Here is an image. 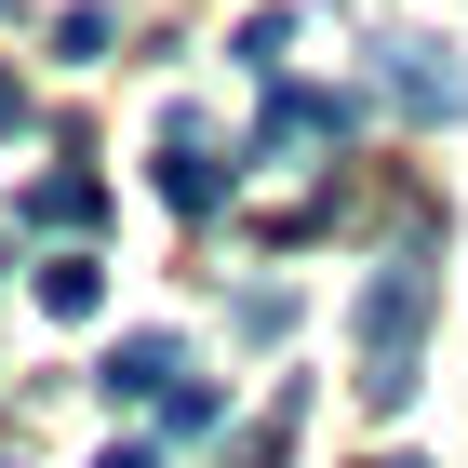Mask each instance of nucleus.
<instances>
[{"instance_id":"39448f33","label":"nucleus","mask_w":468,"mask_h":468,"mask_svg":"<svg viewBox=\"0 0 468 468\" xmlns=\"http://www.w3.org/2000/svg\"><path fill=\"white\" fill-rule=\"evenodd\" d=\"M388 94H401V108H441V121L468 108V80H455V68H429V40H388Z\"/></svg>"},{"instance_id":"20e7f679","label":"nucleus","mask_w":468,"mask_h":468,"mask_svg":"<svg viewBox=\"0 0 468 468\" xmlns=\"http://www.w3.org/2000/svg\"><path fill=\"white\" fill-rule=\"evenodd\" d=\"M161 201H175V215H215V201H228V175H215V161H201V121H161Z\"/></svg>"},{"instance_id":"1a4fd4ad","label":"nucleus","mask_w":468,"mask_h":468,"mask_svg":"<svg viewBox=\"0 0 468 468\" xmlns=\"http://www.w3.org/2000/svg\"><path fill=\"white\" fill-rule=\"evenodd\" d=\"M282 40H294V14H241V27H228V54H241L254 80H282Z\"/></svg>"},{"instance_id":"7ed1b4c3","label":"nucleus","mask_w":468,"mask_h":468,"mask_svg":"<svg viewBox=\"0 0 468 468\" xmlns=\"http://www.w3.org/2000/svg\"><path fill=\"white\" fill-rule=\"evenodd\" d=\"M175 375H187L175 335H121V348L94 361V388H108V401H175Z\"/></svg>"},{"instance_id":"f257e3e1","label":"nucleus","mask_w":468,"mask_h":468,"mask_svg":"<svg viewBox=\"0 0 468 468\" xmlns=\"http://www.w3.org/2000/svg\"><path fill=\"white\" fill-rule=\"evenodd\" d=\"M429 294H441V268H429V254H388V268L361 282V401H375V415H401V401H415Z\"/></svg>"},{"instance_id":"f03ea898","label":"nucleus","mask_w":468,"mask_h":468,"mask_svg":"<svg viewBox=\"0 0 468 468\" xmlns=\"http://www.w3.org/2000/svg\"><path fill=\"white\" fill-rule=\"evenodd\" d=\"M348 94H308V80H268V121H254V161H282V147H335L348 134Z\"/></svg>"},{"instance_id":"f8f14e48","label":"nucleus","mask_w":468,"mask_h":468,"mask_svg":"<svg viewBox=\"0 0 468 468\" xmlns=\"http://www.w3.org/2000/svg\"><path fill=\"white\" fill-rule=\"evenodd\" d=\"M94 468H161V455H147V441H108V455H94Z\"/></svg>"},{"instance_id":"ddd939ff","label":"nucleus","mask_w":468,"mask_h":468,"mask_svg":"<svg viewBox=\"0 0 468 468\" xmlns=\"http://www.w3.org/2000/svg\"><path fill=\"white\" fill-rule=\"evenodd\" d=\"M0 14H14V0H0Z\"/></svg>"},{"instance_id":"6e6552de","label":"nucleus","mask_w":468,"mask_h":468,"mask_svg":"<svg viewBox=\"0 0 468 468\" xmlns=\"http://www.w3.org/2000/svg\"><path fill=\"white\" fill-rule=\"evenodd\" d=\"M294 415H308V388H282L268 415H254L241 441H228V468H282V441H294Z\"/></svg>"},{"instance_id":"423d86ee","label":"nucleus","mask_w":468,"mask_h":468,"mask_svg":"<svg viewBox=\"0 0 468 468\" xmlns=\"http://www.w3.org/2000/svg\"><path fill=\"white\" fill-rule=\"evenodd\" d=\"M94 308H108V268L94 254H54L40 268V322H94Z\"/></svg>"},{"instance_id":"9d476101","label":"nucleus","mask_w":468,"mask_h":468,"mask_svg":"<svg viewBox=\"0 0 468 468\" xmlns=\"http://www.w3.org/2000/svg\"><path fill=\"white\" fill-rule=\"evenodd\" d=\"M54 40H68L80 68H94V54H108V40H121V14H108V0H68V14H54Z\"/></svg>"},{"instance_id":"9b49d317","label":"nucleus","mask_w":468,"mask_h":468,"mask_svg":"<svg viewBox=\"0 0 468 468\" xmlns=\"http://www.w3.org/2000/svg\"><path fill=\"white\" fill-rule=\"evenodd\" d=\"M0 134H27V80H14V68H0Z\"/></svg>"},{"instance_id":"0eeeda50","label":"nucleus","mask_w":468,"mask_h":468,"mask_svg":"<svg viewBox=\"0 0 468 468\" xmlns=\"http://www.w3.org/2000/svg\"><path fill=\"white\" fill-rule=\"evenodd\" d=\"M94 215H108L94 175H40V187H27V228H94Z\"/></svg>"}]
</instances>
